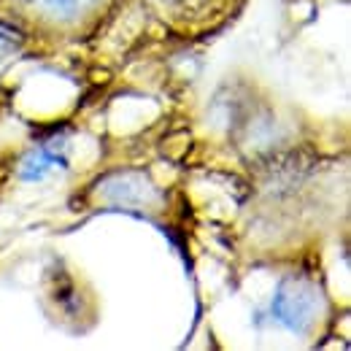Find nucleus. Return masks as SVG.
I'll use <instances>...</instances> for the list:
<instances>
[{"instance_id":"4","label":"nucleus","mask_w":351,"mask_h":351,"mask_svg":"<svg viewBox=\"0 0 351 351\" xmlns=\"http://www.w3.org/2000/svg\"><path fill=\"white\" fill-rule=\"evenodd\" d=\"M14 49H16V41H14V36H11L5 27H0V62H3V60H5V57L14 51Z\"/></svg>"},{"instance_id":"3","label":"nucleus","mask_w":351,"mask_h":351,"mask_svg":"<svg viewBox=\"0 0 351 351\" xmlns=\"http://www.w3.org/2000/svg\"><path fill=\"white\" fill-rule=\"evenodd\" d=\"M22 3H27L30 8L41 11L46 16H54V19H76L97 0H22Z\"/></svg>"},{"instance_id":"1","label":"nucleus","mask_w":351,"mask_h":351,"mask_svg":"<svg viewBox=\"0 0 351 351\" xmlns=\"http://www.w3.org/2000/svg\"><path fill=\"white\" fill-rule=\"evenodd\" d=\"M319 308H322L319 289L306 278L289 276L276 287V295L270 300V319L276 324H281L284 330L303 335L313 324Z\"/></svg>"},{"instance_id":"2","label":"nucleus","mask_w":351,"mask_h":351,"mask_svg":"<svg viewBox=\"0 0 351 351\" xmlns=\"http://www.w3.org/2000/svg\"><path fill=\"white\" fill-rule=\"evenodd\" d=\"M68 171V154H65V141H46L38 149H33L22 165H19V178L22 181H44L54 171Z\"/></svg>"}]
</instances>
